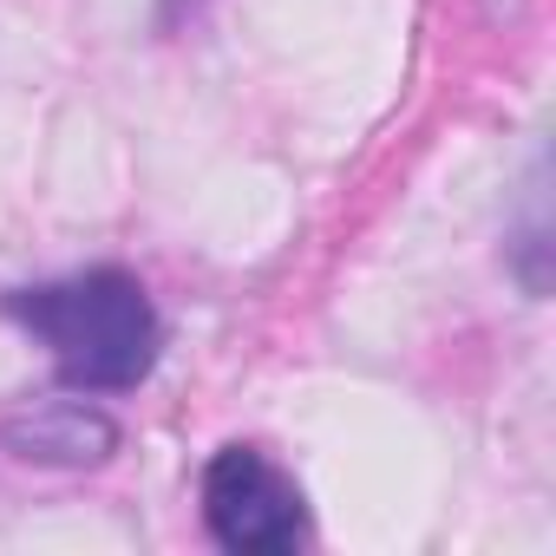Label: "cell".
I'll use <instances>...</instances> for the list:
<instances>
[{"mask_svg": "<svg viewBox=\"0 0 556 556\" xmlns=\"http://www.w3.org/2000/svg\"><path fill=\"white\" fill-rule=\"evenodd\" d=\"M0 445L27 465L86 471V465H105L118 452V419L86 406V400H47V406H27L0 426Z\"/></svg>", "mask_w": 556, "mask_h": 556, "instance_id": "cell-3", "label": "cell"}, {"mask_svg": "<svg viewBox=\"0 0 556 556\" xmlns=\"http://www.w3.org/2000/svg\"><path fill=\"white\" fill-rule=\"evenodd\" d=\"M8 321H21L79 393H131L151 380L164 354V321L144 295L138 275L125 268H86L66 282L14 289Z\"/></svg>", "mask_w": 556, "mask_h": 556, "instance_id": "cell-1", "label": "cell"}, {"mask_svg": "<svg viewBox=\"0 0 556 556\" xmlns=\"http://www.w3.org/2000/svg\"><path fill=\"white\" fill-rule=\"evenodd\" d=\"M203 523L236 556H289L308 530L302 491L255 445H223L203 465Z\"/></svg>", "mask_w": 556, "mask_h": 556, "instance_id": "cell-2", "label": "cell"}]
</instances>
